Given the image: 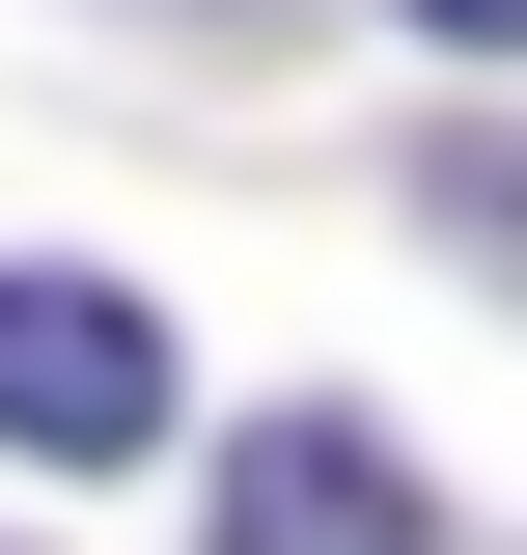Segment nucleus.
<instances>
[{"label": "nucleus", "instance_id": "1", "mask_svg": "<svg viewBox=\"0 0 527 555\" xmlns=\"http://www.w3.org/2000/svg\"><path fill=\"white\" fill-rule=\"evenodd\" d=\"M0 444H28V473H139V444H167V334H139V278H0Z\"/></svg>", "mask_w": 527, "mask_h": 555}, {"label": "nucleus", "instance_id": "2", "mask_svg": "<svg viewBox=\"0 0 527 555\" xmlns=\"http://www.w3.org/2000/svg\"><path fill=\"white\" fill-rule=\"evenodd\" d=\"M195 555H445V500L389 473V416H250Z\"/></svg>", "mask_w": 527, "mask_h": 555}, {"label": "nucleus", "instance_id": "3", "mask_svg": "<svg viewBox=\"0 0 527 555\" xmlns=\"http://www.w3.org/2000/svg\"><path fill=\"white\" fill-rule=\"evenodd\" d=\"M445 222H472V250H500V278H527V167H445Z\"/></svg>", "mask_w": 527, "mask_h": 555}, {"label": "nucleus", "instance_id": "4", "mask_svg": "<svg viewBox=\"0 0 527 555\" xmlns=\"http://www.w3.org/2000/svg\"><path fill=\"white\" fill-rule=\"evenodd\" d=\"M389 28H445V56H527V0H389Z\"/></svg>", "mask_w": 527, "mask_h": 555}]
</instances>
